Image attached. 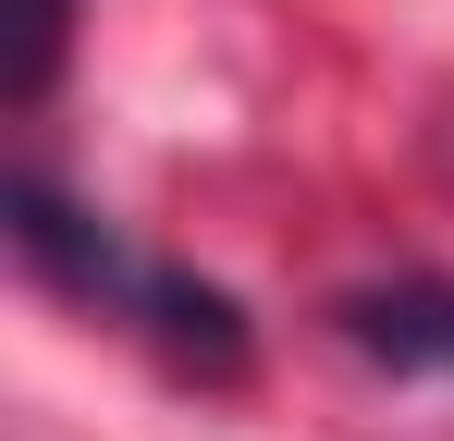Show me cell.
Instances as JSON below:
<instances>
[{"label": "cell", "mask_w": 454, "mask_h": 441, "mask_svg": "<svg viewBox=\"0 0 454 441\" xmlns=\"http://www.w3.org/2000/svg\"><path fill=\"white\" fill-rule=\"evenodd\" d=\"M332 331H344L369 368H393V380H418V368H454V282H442V270L356 282L344 306H332Z\"/></svg>", "instance_id": "obj_1"}, {"label": "cell", "mask_w": 454, "mask_h": 441, "mask_svg": "<svg viewBox=\"0 0 454 441\" xmlns=\"http://www.w3.org/2000/svg\"><path fill=\"white\" fill-rule=\"evenodd\" d=\"M62 50H74V0H12V50H0V98L37 111L62 86Z\"/></svg>", "instance_id": "obj_2"}]
</instances>
